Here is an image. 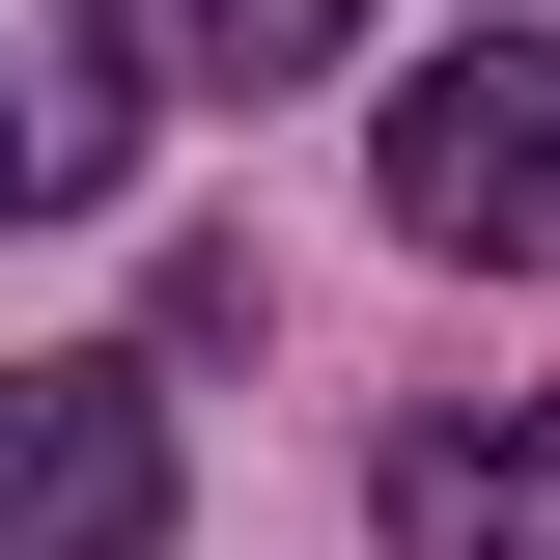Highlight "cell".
<instances>
[{
    "label": "cell",
    "instance_id": "2",
    "mask_svg": "<svg viewBox=\"0 0 560 560\" xmlns=\"http://www.w3.org/2000/svg\"><path fill=\"white\" fill-rule=\"evenodd\" d=\"M0 560H168V393L140 364H28L0 393Z\"/></svg>",
    "mask_w": 560,
    "mask_h": 560
},
{
    "label": "cell",
    "instance_id": "3",
    "mask_svg": "<svg viewBox=\"0 0 560 560\" xmlns=\"http://www.w3.org/2000/svg\"><path fill=\"white\" fill-rule=\"evenodd\" d=\"M140 168V0H0V224H84Z\"/></svg>",
    "mask_w": 560,
    "mask_h": 560
},
{
    "label": "cell",
    "instance_id": "1",
    "mask_svg": "<svg viewBox=\"0 0 560 560\" xmlns=\"http://www.w3.org/2000/svg\"><path fill=\"white\" fill-rule=\"evenodd\" d=\"M393 224L477 253V280H533V253H560V57H504V28L420 57V84H393Z\"/></svg>",
    "mask_w": 560,
    "mask_h": 560
},
{
    "label": "cell",
    "instance_id": "4",
    "mask_svg": "<svg viewBox=\"0 0 560 560\" xmlns=\"http://www.w3.org/2000/svg\"><path fill=\"white\" fill-rule=\"evenodd\" d=\"M393 560H560V393L448 420V448H393Z\"/></svg>",
    "mask_w": 560,
    "mask_h": 560
},
{
    "label": "cell",
    "instance_id": "5",
    "mask_svg": "<svg viewBox=\"0 0 560 560\" xmlns=\"http://www.w3.org/2000/svg\"><path fill=\"white\" fill-rule=\"evenodd\" d=\"M337 57V0H197V84H308Z\"/></svg>",
    "mask_w": 560,
    "mask_h": 560
}]
</instances>
